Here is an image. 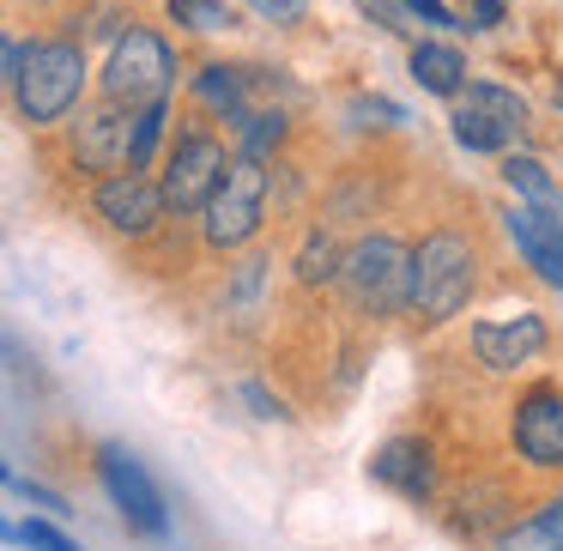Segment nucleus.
<instances>
[{"label":"nucleus","instance_id":"6","mask_svg":"<svg viewBox=\"0 0 563 551\" xmlns=\"http://www.w3.org/2000/svg\"><path fill=\"white\" fill-rule=\"evenodd\" d=\"M454 140L466 152H509L527 128V103L503 86H466L454 91Z\"/></svg>","mask_w":563,"mask_h":551},{"label":"nucleus","instance_id":"26","mask_svg":"<svg viewBox=\"0 0 563 551\" xmlns=\"http://www.w3.org/2000/svg\"><path fill=\"white\" fill-rule=\"evenodd\" d=\"M19 55H25V43L0 37V86H13V74H19Z\"/></svg>","mask_w":563,"mask_h":551},{"label":"nucleus","instance_id":"30","mask_svg":"<svg viewBox=\"0 0 563 551\" xmlns=\"http://www.w3.org/2000/svg\"><path fill=\"white\" fill-rule=\"evenodd\" d=\"M0 539H19V527H13V521H0Z\"/></svg>","mask_w":563,"mask_h":551},{"label":"nucleus","instance_id":"21","mask_svg":"<svg viewBox=\"0 0 563 551\" xmlns=\"http://www.w3.org/2000/svg\"><path fill=\"white\" fill-rule=\"evenodd\" d=\"M297 273H303L309 285H316V279H333V273H340V249H333V236H309Z\"/></svg>","mask_w":563,"mask_h":551},{"label":"nucleus","instance_id":"14","mask_svg":"<svg viewBox=\"0 0 563 551\" xmlns=\"http://www.w3.org/2000/svg\"><path fill=\"white\" fill-rule=\"evenodd\" d=\"M369 466H376V478L394 485L400 497H430V454L418 449V442H388Z\"/></svg>","mask_w":563,"mask_h":551},{"label":"nucleus","instance_id":"16","mask_svg":"<svg viewBox=\"0 0 563 551\" xmlns=\"http://www.w3.org/2000/svg\"><path fill=\"white\" fill-rule=\"evenodd\" d=\"M497 551H563V497H551L533 521H521L515 533H503Z\"/></svg>","mask_w":563,"mask_h":551},{"label":"nucleus","instance_id":"25","mask_svg":"<svg viewBox=\"0 0 563 551\" xmlns=\"http://www.w3.org/2000/svg\"><path fill=\"white\" fill-rule=\"evenodd\" d=\"M400 7H406V13H418L424 25H442V31H454V13L442 7V0H400Z\"/></svg>","mask_w":563,"mask_h":551},{"label":"nucleus","instance_id":"22","mask_svg":"<svg viewBox=\"0 0 563 551\" xmlns=\"http://www.w3.org/2000/svg\"><path fill=\"white\" fill-rule=\"evenodd\" d=\"M236 122H243V146H249V158H261V152L267 146H279L285 140V115H236Z\"/></svg>","mask_w":563,"mask_h":551},{"label":"nucleus","instance_id":"7","mask_svg":"<svg viewBox=\"0 0 563 551\" xmlns=\"http://www.w3.org/2000/svg\"><path fill=\"white\" fill-rule=\"evenodd\" d=\"M224 146L212 134H183L176 140V152H170V164H164V183H158V195H164V207L170 212H200L207 207V195L219 188V176H224Z\"/></svg>","mask_w":563,"mask_h":551},{"label":"nucleus","instance_id":"17","mask_svg":"<svg viewBox=\"0 0 563 551\" xmlns=\"http://www.w3.org/2000/svg\"><path fill=\"white\" fill-rule=\"evenodd\" d=\"M164 122H170L164 98H152L134 110V122H128V170H146L152 164V152H158V140H164Z\"/></svg>","mask_w":563,"mask_h":551},{"label":"nucleus","instance_id":"28","mask_svg":"<svg viewBox=\"0 0 563 551\" xmlns=\"http://www.w3.org/2000/svg\"><path fill=\"white\" fill-rule=\"evenodd\" d=\"M364 13H376L388 31H406V19H400V7H394V0H364Z\"/></svg>","mask_w":563,"mask_h":551},{"label":"nucleus","instance_id":"13","mask_svg":"<svg viewBox=\"0 0 563 551\" xmlns=\"http://www.w3.org/2000/svg\"><path fill=\"white\" fill-rule=\"evenodd\" d=\"M509 236L527 255V267H539V279L563 291V219H551L539 207H521V212H509Z\"/></svg>","mask_w":563,"mask_h":551},{"label":"nucleus","instance_id":"31","mask_svg":"<svg viewBox=\"0 0 563 551\" xmlns=\"http://www.w3.org/2000/svg\"><path fill=\"white\" fill-rule=\"evenodd\" d=\"M7 478H13V473H7V466H0V485H7Z\"/></svg>","mask_w":563,"mask_h":551},{"label":"nucleus","instance_id":"27","mask_svg":"<svg viewBox=\"0 0 563 551\" xmlns=\"http://www.w3.org/2000/svg\"><path fill=\"white\" fill-rule=\"evenodd\" d=\"M255 13H267V19H297L303 13V0H249Z\"/></svg>","mask_w":563,"mask_h":551},{"label":"nucleus","instance_id":"9","mask_svg":"<svg viewBox=\"0 0 563 551\" xmlns=\"http://www.w3.org/2000/svg\"><path fill=\"white\" fill-rule=\"evenodd\" d=\"M98 212H103L110 231L146 236L152 224L164 219V195H158V183H146L140 170H122V176H110V183H98Z\"/></svg>","mask_w":563,"mask_h":551},{"label":"nucleus","instance_id":"20","mask_svg":"<svg viewBox=\"0 0 563 551\" xmlns=\"http://www.w3.org/2000/svg\"><path fill=\"white\" fill-rule=\"evenodd\" d=\"M170 19L188 25V31H231L236 25L224 0H170Z\"/></svg>","mask_w":563,"mask_h":551},{"label":"nucleus","instance_id":"1","mask_svg":"<svg viewBox=\"0 0 563 551\" xmlns=\"http://www.w3.org/2000/svg\"><path fill=\"white\" fill-rule=\"evenodd\" d=\"M79 91H86V55H79V43H25V55H19V74H13V98H19V115L37 128L62 122L67 110L79 103Z\"/></svg>","mask_w":563,"mask_h":551},{"label":"nucleus","instance_id":"11","mask_svg":"<svg viewBox=\"0 0 563 551\" xmlns=\"http://www.w3.org/2000/svg\"><path fill=\"white\" fill-rule=\"evenodd\" d=\"M515 449L533 466H563V394L539 388L533 400H521V412H515Z\"/></svg>","mask_w":563,"mask_h":551},{"label":"nucleus","instance_id":"5","mask_svg":"<svg viewBox=\"0 0 563 551\" xmlns=\"http://www.w3.org/2000/svg\"><path fill=\"white\" fill-rule=\"evenodd\" d=\"M340 273L369 316H400V309L412 304V255H406L400 243H388V236L357 243L352 255L340 261Z\"/></svg>","mask_w":563,"mask_h":551},{"label":"nucleus","instance_id":"15","mask_svg":"<svg viewBox=\"0 0 563 551\" xmlns=\"http://www.w3.org/2000/svg\"><path fill=\"white\" fill-rule=\"evenodd\" d=\"M412 74L424 91H437V98H454V91L466 86V62L449 49V43H418L412 49Z\"/></svg>","mask_w":563,"mask_h":551},{"label":"nucleus","instance_id":"2","mask_svg":"<svg viewBox=\"0 0 563 551\" xmlns=\"http://www.w3.org/2000/svg\"><path fill=\"white\" fill-rule=\"evenodd\" d=\"M466 297H473V249L454 231L424 236L418 255H412V304L424 309L430 321H449L466 309Z\"/></svg>","mask_w":563,"mask_h":551},{"label":"nucleus","instance_id":"12","mask_svg":"<svg viewBox=\"0 0 563 551\" xmlns=\"http://www.w3.org/2000/svg\"><path fill=\"white\" fill-rule=\"evenodd\" d=\"M128 122H134V115H128L122 103H103V110L79 115V128H74V164L79 170H115V164H128Z\"/></svg>","mask_w":563,"mask_h":551},{"label":"nucleus","instance_id":"29","mask_svg":"<svg viewBox=\"0 0 563 551\" xmlns=\"http://www.w3.org/2000/svg\"><path fill=\"white\" fill-rule=\"evenodd\" d=\"M249 406H261V418H279V400H267L261 388H249Z\"/></svg>","mask_w":563,"mask_h":551},{"label":"nucleus","instance_id":"4","mask_svg":"<svg viewBox=\"0 0 563 551\" xmlns=\"http://www.w3.org/2000/svg\"><path fill=\"white\" fill-rule=\"evenodd\" d=\"M170 79H176V55H170V43H164L158 31L134 25L128 37H115L110 67H103L110 103H128V110H134V103H152V98L170 91Z\"/></svg>","mask_w":563,"mask_h":551},{"label":"nucleus","instance_id":"10","mask_svg":"<svg viewBox=\"0 0 563 551\" xmlns=\"http://www.w3.org/2000/svg\"><path fill=\"white\" fill-rule=\"evenodd\" d=\"M473 352H478V364H490V370H521L545 352V321L527 316V309L515 321H478Z\"/></svg>","mask_w":563,"mask_h":551},{"label":"nucleus","instance_id":"8","mask_svg":"<svg viewBox=\"0 0 563 551\" xmlns=\"http://www.w3.org/2000/svg\"><path fill=\"white\" fill-rule=\"evenodd\" d=\"M98 473H103V491H110V503L140 527V533H164V497H158V485L146 478V466H140L134 454L110 442V449L98 454Z\"/></svg>","mask_w":563,"mask_h":551},{"label":"nucleus","instance_id":"24","mask_svg":"<svg viewBox=\"0 0 563 551\" xmlns=\"http://www.w3.org/2000/svg\"><path fill=\"white\" fill-rule=\"evenodd\" d=\"M461 7H466V19H473V31L503 25V13H509V0H461Z\"/></svg>","mask_w":563,"mask_h":551},{"label":"nucleus","instance_id":"19","mask_svg":"<svg viewBox=\"0 0 563 551\" xmlns=\"http://www.w3.org/2000/svg\"><path fill=\"white\" fill-rule=\"evenodd\" d=\"M195 98L236 122V115H243V74H236V67H207V74L195 79Z\"/></svg>","mask_w":563,"mask_h":551},{"label":"nucleus","instance_id":"23","mask_svg":"<svg viewBox=\"0 0 563 551\" xmlns=\"http://www.w3.org/2000/svg\"><path fill=\"white\" fill-rule=\"evenodd\" d=\"M19 546H31V551H79L74 539H62L49 521H19Z\"/></svg>","mask_w":563,"mask_h":551},{"label":"nucleus","instance_id":"3","mask_svg":"<svg viewBox=\"0 0 563 551\" xmlns=\"http://www.w3.org/2000/svg\"><path fill=\"white\" fill-rule=\"evenodd\" d=\"M261 207H267V170H261V158H243V164H224L219 188L207 195V219H200V231H207L212 249H243L249 236L261 231Z\"/></svg>","mask_w":563,"mask_h":551},{"label":"nucleus","instance_id":"18","mask_svg":"<svg viewBox=\"0 0 563 551\" xmlns=\"http://www.w3.org/2000/svg\"><path fill=\"white\" fill-rule=\"evenodd\" d=\"M503 176H509V188H521L539 212L563 219V195L551 188V176H545V164H539V158H503Z\"/></svg>","mask_w":563,"mask_h":551}]
</instances>
